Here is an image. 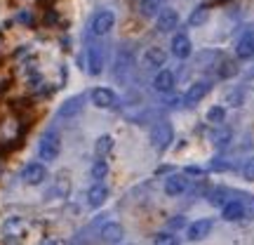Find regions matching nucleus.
Here are the masks:
<instances>
[{"instance_id": "nucleus-29", "label": "nucleus", "mask_w": 254, "mask_h": 245, "mask_svg": "<svg viewBox=\"0 0 254 245\" xmlns=\"http://www.w3.org/2000/svg\"><path fill=\"white\" fill-rule=\"evenodd\" d=\"M243 177H245L247 182H254V158H250L243 167Z\"/></svg>"}, {"instance_id": "nucleus-8", "label": "nucleus", "mask_w": 254, "mask_h": 245, "mask_svg": "<svg viewBox=\"0 0 254 245\" xmlns=\"http://www.w3.org/2000/svg\"><path fill=\"white\" fill-rule=\"evenodd\" d=\"M212 219H198V222H193L189 227V231H186V238H189L190 243H198V241H202V238H207L209 234H212Z\"/></svg>"}, {"instance_id": "nucleus-5", "label": "nucleus", "mask_w": 254, "mask_h": 245, "mask_svg": "<svg viewBox=\"0 0 254 245\" xmlns=\"http://www.w3.org/2000/svg\"><path fill=\"white\" fill-rule=\"evenodd\" d=\"M106 66V52L101 45H90L87 47V73L90 76H99Z\"/></svg>"}, {"instance_id": "nucleus-14", "label": "nucleus", "mask_w": 254, "mask_h": 245, "mask_svg": "<svg viewBox=\"0 0 254 245\" xmlns=\"http://www.w3.org/2000/svg\"><path fill=\"white\" fill-rule=\"evenodd\" d=\"M109 198V186L106 184H92L87 191V205L90 208H101Z\"/></svg>"}, {"instance_id": "nucleus-15", "label": "nucleus", "mask_w": 254, "mask_h": 245, "mask_svg": "<svg viewBox=\"0 0 254 245\" xmlns=\"http://www.w3.org/2000/svg\"><path fill=\"white\" fill-rule=\"evenodd\" d=\"M165 62H167V55H165L163 47H148L144 52V66L146 69H163Z\"/></svg>"}, {"instance_id": "nucleus-27", "label": "nucleus", "mask_w": 254, "mask_h": 245, "mask_svg": "<svg viewBox=\"0 0 254 245\" xmlns=\"http://www.w3.org/2000/svg\"><path fill=\"white\" fill-rule=\"evenodd\" d=\"M153 245H179V241L174 234H158L153 238Z\"/></svg>"}, {"instance_id": "nucleus-25", "label": "nucleus", "mask_w": 254, "mask_h": 245, "mask_svg": "<svg viewBox=\"0 0 254 245\" xmlns=\"http://www.w3.org/2000/svg\"><path fill=\"white\" fill-rule=\"evenodd\" d=\"M207 19H209V7H207V5H198V7L190 12L189 26H202Z\"/></svg>"}, {"instance_id": "nucleus-19", "label": "nucleus", "mask_w": 254, "mask_h": 245, "mask_svg": "<svg viewBox=\"0 0 254 245\" xmlns=\"http://www.w3.org/2000/svg\"><path fill=\"white\" fill-rule=\"evenodd\" d=\"M236 55H238V59H252L254 57V36L252 33H245V36L238 40Z\"/></svg>"}, {"instance_id": "nucleus-28", "label": "nucleus", "mask_w": 254, "mask_h": 245, "mask_svg": "<svg viewBox=\"0 0 254 245\" xmlns=\"http://www.w3.org/2000/svg\"><path fill=\"white\" fill-rule=\"evenodd\" d=\"M236 73H238V66L233 62H224L221 69H219V76H221V78H231V76H236Z\"/></svg>"}, {"instance_id": "nucleus-4", "label": "nucleus", "mask_w": 254, "mask_h": 245, "mask_svg": "<svg viewBox=\"0 0 254 245\" xmlns=\"http://www.w3.org/2000/svg\"><path fill=\"white\" fill-rule=\"evenodd\" d=\"M113 24H116V14L111 12V9H99L94 17H92V24H90V31L92 36H106L111 28H113Z\"/></svg>"}, {"instance_id": "nucleus-26", "label": "nucleus", "mask_w": 254, "mask_h": 245, "mask_svg": "<svg viewBox=\"0 0 254 245\" xmlns=\"http://www.w3.org/2000/svg\"><path fill=\"white\" fill-rule=\"evenodd\" d=\"M224 118H226V109H224V106H212V109L207 111V120L214 123V125L224 123Z\"/></svg>"}, {"instance_id": "nucleus-7", "label": "nucleus", "mask_w": 254, "mask_h": 245, "mask_svg": "<svg viewBox=\"0 0 254 245\" xmlns=\"http://www.w3.org/2000/svg\"><path fill=\"white\" fill-rule=\"evenodd\" d=\"M21 179L28 186H38V184H43L47 179V167L43 163H28L24 167V172H21Z\"/></svg>"}, {"instance_id": "nucleus-24", "label": "nucleus", "mask_w": 254, "mask_h": 245, "mask_svg": "<svg viewBox=\"0 0 254 245\" xmlns=\"http://www.w3.org/2000/svg\"><path fill=\"white\" fill-rule=\"evenodd\" d=\"M160 9H163V0H141L139 2L141 17H155V14H160Z\"/></svg>"}, {"instance_id": "nucleus-6", "label": "nucleus", "mask_w": 254, "mask_h": 245, "mask_svg": "<svg viewBox=\"0 0 254 245\" xmlns=\"http://www.w3.org/2000/svg\"><path fill=\"white\" fill-rule=\"evenodd\" d=\"M209 90H212L209 81H198V82H193L189 90H186V94H184V104H186V106H195V104H200V101L207 97Z\"/></svg>"}, {"instance_id": "nucleus-1", "label": "nucleus", "mask_w": 254, "mask_h": 245, "mask_svg": "<svg viewBox=\"0 0 254 245\" xmlns=\"http://www.w3.org/2000/svg\"><path fill=\"white\" fill-rule=\"evenodd\" d=\"M148 139H151V146H153L155 151H165V149L170 146V142L174 139L172 125H170L167 120H160V123H155V125L151 127V135H148Z\"/></svg>"}, {"instance_id": "nucleus-18", "label": "nucleus", "mask_w": 254, "mask_h": 245, "mask_svg": "<svg viewBox=\"0 0 254 245\" xmlns=\"http://www.w3.org/2000/svg\"><path fill=\"white\" fill-rule=\"evenodd\" d=\"M19 137V123L14 118H5L0 123V142H14Z\"/></svg>"}, {"instance_id": "nucleus-22", "label": "nucleus", "mask_w": 254, "mask_h": 245, "mask_svg": "<svg viewBox=\"0 0 254 245\" xmlns=\"http://www.w3.org/2000/svg\"><path fill=\"white\" fill-rule=\"evenodd\" d=\"M2 231H5V236H7V238H21V236H24V231H26V224H24L19 217H12V219H7V222H5Z\"/></svg>"}, {"instance_id": "nucleus-17", "label": "nucleus", "mask_w": 254, "mask_h": 245, "mask_svg": "<svg viewBox=\"0 0 254 245\" xmlns=\"http://www.w3.org/2000/svg\"><path fill=\"white\" fill-rule=\"evenodd\" d=\"M174 87V73L170 69H160L153 78V90L155 92H170Z\"/></svg>"}, {"instance_id": "nucleus-3", "label": "nucleus", "mask_w": 254, "mask_h": 245, "mask_svg": "<svg viewBox=\"0 0 254 245\" xmlns=\"http://www.w3.org/2000/svg\"><path fill=\"white\" fill-rule=\"evenodd\" d=\"M90 99H92V104L101 111H116L120 106L118 94L113 90H109V87H94V90L90 92Z\"/></svg>"}, {"instance_id": "nucleus-2", "label": "nucleus", "mask_w": 254, "mask_h": 245, "mask_svg": "<svg viewBox=\"0 0 254 245\" xmlns=\"http://www.w3.org/2000/svg\"><path fill=\"white\" fill-rule=\"evenodd\" d=\"M38 154L43 161H57V156L62 154V139L55 130H50L40 137V144H38Z\"/></svg>"}, {"instance_id": "nucleus-10", "label": "nucleus", "mask_w": 254, "mask_h": 245, "mask_svg": "<svg viewBox=\"0 0 254 245\" xmlns=\"http://www.w3.org/2000/svg\"><path fill=\"white\" fill-rule=\"evenodd\" d=\"M177 26H179L177 9H170V7L160 9V14H158V31H160V33H172Z\"/></svg>"}, {"instance_id": "nucleus-13", "label": "nucleus", "mask_w": 254, "mask_h": 245, "mask_svg": "<svg viewBox=\"0 0 254 245\" xmlns=\"http://www.w3.org/2000/svg\"><path fill=\"white\" fill-rule=\"evenodd\" d=\"M85 101V97L82 94H75V97H68V99L64 101L62 106H59V118H75L78 113L82 111V104Z\"/></svg>"}, {"instance_id": "nucleus-21", "label": "nucleus", "mask_w": 254, "mask_h": 245, "mask_svg": "<svg viewBox=\"0 0 254 245\" xmlns=\"http://www.w3.org/2000/svg\"><path fill=\"white\" fill-rule=\"evenodd\" d=\"M90 174L94 184H104V179L109 177V163H106V158H97L90 167Z\"/></svg>"}, {"instance_id": "nucleus-31", "label": "nucleus", "mask_w": 254, "mask_h": 245, "mask_svg": "<svg viewBox=\"0 0 254 245\" xmlns=\"http://www.w3.org/2000/svg\"><path fill=\"white\" fill-rule=\"evenodd\" d=\"M0 45H2V40H0Z\"/></svg>"}, {"instance_id": "nucleus-30", "label": "nucleus", "mask_w": 254, "mask_h": 245, "mask_svg": "<svg viewBox=\"0 0 254 245\" xmlns=\"http://www.w3.org/2000/svg\"><path fill=\"white\" fill-rule=\"evenodd\" d=\"M228 137H231V132H221V135H217V144L219 146H224V144H228Z\"/></svg>"}, {"instance_id": "nucleus-12", "label": "nucleus", "mask_w": 254, "mask_h": 245, "mask_svg": "<svg viewBox=\"0 0 254 245\" xmlns=\"http://www.w3.org/2000/svg\"><path fill=\"white\" fill-rule=\"evenodd\" d=\"M189 191V179H186V174H172V177H167L165 179V193L167 196H182Z\"/></svg>"}, {"instance_id": "nucleus-20", "label": "nucleus", "mask_w": 254, "mask_h": 245, "mask_svg": "<svg viewBox=\"0 0 254 245\" xmlns=\"http://www.w3.org/2000/svg\"><path fill=\"white\" fill-rule=\"evenodd\" d=\"M68 193H71V179H68L66 172H59L55 179V186H52V196H57V198H68Z\"/></svg>"}, {"instance_id": "nucleus-9", "label": "nucleus", "mask_w": 254, "mask_h": 245, "mask_svg": "<svg viewBox=\"0 0 254 245\" xmlns=\"http://www.w3.org/2000/svg\"><path fill=\"white\" fill-rule=\"evenodd\" d=\"M123 236H125V229L118 222H106L101 227V241L106 245H118L123 241Z\"/></svg>"}, {"instance_id": "nucleus-16", "label": "nucleus", "mask_w": 254, "mask_h": 245, "mask_svg": "<svg viewBox=\"0 0 254 245\" xmlns=\"http://www.w3.org/2000/svg\"><path fill=\"white\" fill-rule=\"evenodd\" d=\"M221 217L226 219V222H238V219L245 217V205L240 200H228V203H224V208H221Z\"/></svg>"}, {"instance_id": "nucleus-23", "label": "nucleus", "mask_w": 254, "mask_h": 245, "mask_svg": "<svg viewBox=\"0 0 254 245\" xmlns=\"http://www.w3.org/2000/svg\"><path fill=\"white\" fill-rule=\"evenodd\" d=\"M111 151H113V137L101 135L99 139H97V144H94V154H97V158H106Z\"/></svg>"}, {"instance_id": "nucleus-11", "label": "nucleus", "mask_w": 254, "mask_h": 245, "mask_svg": "<svg viewBox=\"0 0 254 245\" xmlns=\"http://www.w3.org/2000/svg\"><path fill=\"white\" fill-rule=\"evenodd\" d=\"M190 52H193V43H190V38L186 36V33H174V38H172V55L177 57V59H186V57H190Z\"/></svg>"}]
</instances>
